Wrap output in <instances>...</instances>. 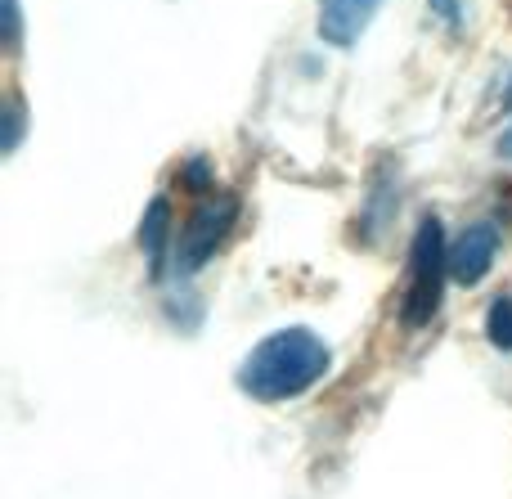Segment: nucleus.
Listing matches in <instances>:
<instances>
[{
	"mask_svg": "<svg viewBox=\"0 0 512 499\" xmlns=\"http://www.w3.org/2000/svg\"><path fill=\"white\" fill-rule=\"evenodd\" d=\"M328 347L310 329H279L252 347L239 369V387L252 401H292L328 374Z\"/></svg>",
	"mask_w": 512,
	"mask_h": 499,
	"instance_id": "obj_1",
	"label": "nucleus"
},
{
	"mask_svg": "<svg viewBox=\"0 0 512 499\" xmlns=\"http://www.w3.org/2000/svg\"><path fill=\"white\" fill-rule=\"evenodd\" d=\"M445 275H450V248H445V230L436 216H427L418 225L414 243H409V284L400 297V320L409 329H423L432 324V315L441 311L445 297Z\"/></svg>",
	"mask_w": 512,
	"mask_h": 499,
	"instance_id": "obj_2",
	"label": "nucleus"
},
{
	"mask_svg": "<svg viewBox=\"0 0 512 499\" xmlns=\"http://www.w3.org/2000/svg\"><path fill=\"white\" fill-rule=\"evenodd\" d=\"M234 212H239V203H234L230 194H221V198H207V203L189 216L185 234H180V248H176L180 275H194L198 266H207V261L216 257V248L225 243V234H230V225H234Z\"/></svg>",
	"mask_w": 512,
	"mask_h": 499,
	"instance_id": "obj_3",
	"label": "nucleus"
},
{
	"mask_svg": "<svg viewBox=\"0 0 512 499\" xmlns=\"http://www.w3.org/2000/svg\"><path fill=\"white\" fill-rule=\"evenodd\" d=\"M499 257V230L486 221L468 225L459 239L450 243V279L454 284H481Z\"/></svg>",
	"mask_w": 512,
	"mask_h": 499,
	"instance_id": "obj_4",
	"label": "nucleus"
},
{
	"mask_svg": "<svg viewBox=\"0 0 512 499\" xmlns=\"http://www.w3.org/2000/svg\"><path fill=\"white\" fill-rule=\"evenodd\" d=\"M378 9L382 0H319V36L337 50H346L364 36V27L373 23Z\"/></svg>",
	"mask_w": 512,
	"mask_h": 499,
	"instance_id": "obj_5",
	"label": "nucleus"
},
{
	"mask_svg": "<svg viewBox=\"0 0 512 499\" xmlns=\"http://www.w3.org/2000/svg\"><path fill=\"white\" fill-rule=\"evenodd\" d=\"M167 234H171V198H153L144 207V221H140V248L149 257V266H162V252H167Z\"/></svg>",
	"mask_w": 512,
	"mask_h": 499,
	"instance_id": "obj_6",
	"label": "nucleus"
},
{
	"mask_svg": "<svg viewBox=\"0 0 512 499\" xmlns=\"http://www.w3.org/2000/svg\"><path fill=\"white\" fill-rule=\"evenodd\" d=\"M486 338L495 342L499 351H512V297H499L490 306V320H486Z\"/></svg>",
	"mask_w": 512,
	"mask_h": 499,
	"instance_id": "obj_7",
	"label": "nucleus"
},
{
	"mask_svg": "<svg viewBox=\"0 0 512 499\" xmlns=\"http://www.w3.org/2000/svg\"><path fill=\"white\" fill-rule=\"evenodd\" d=\"M18 135H23V104L9 99V126H5V153L18 149Z\"/></svg>",
	"mask_w": 512,
	"mask_h": 499,
	"instance_id": "obj_8",
	"label": "nucleus"
},
{
	"mask_svg": "<svg viewBox=\"0 0 512 499\" xmlns=\"http://www.w3.org/2000/svg\"><path fill=\"white\" fill-rule=\"evenodd\" d=\"M5 36H9V45H18V36H23V27H18V0H5Z\"/></svg>",
	"mask_w": 512,
	"mask_h": 499,
	"instance_id": "obj_9",
	"label": "nucleus"
},
{
	"mask_svg": "<svg viewBox=\"0 0 512 499\" xmlns=\"http://www.w3.org/2000/svg\"><path fill=\"white\" fill-rule=\"evenodd\" d=\"M189 185H194V189L212 185V180H207V162H194V167H189Z\"/></svg>",
	"mask_w": 512,
	"mask_h": 499,
	"instance_id": "obj_10",
	"label": "nucleus"
},
{
	"mask_svg": "<svg viewBox=\"0 0 512 499\" xmlns=\"http://www.w3.org/2000/svg\"><path fill=\"white\" fill-rule=\"evenodd\" d=\"M499 158H508V162H512V126L504 131V140H499Z\"/></svg>",
	"mask_w": 512,
	"mask_h": 499,
	"instance_id": "obj_11",
	"label": "nucleus"
}]
</instances>
